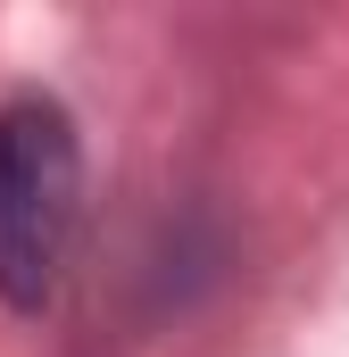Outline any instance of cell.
<instances>
[{"label":"cell","mask_w":349,"mask_h":357,"mask_svg":"<svg viewBox=\"0 0 349 357\" xmlns=\"http://www.w3.org/2000/svg\"><path fill=\"white\" fill-rule=\"evenodd\" d=\"M84 250V133L59 91L0 100V307L50 316Z\"/></svg>","instance_id":"6da1fadb"}]
</instances>
